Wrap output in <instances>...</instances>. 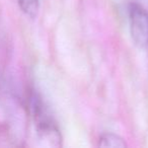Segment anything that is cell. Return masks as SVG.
<instances>
[{
    "label": "cell",
    "instance_id": "cell-4",
    "mask_svg": "<svg viewBox=\"0 0 148 148\" xmlns=\"http://www.w3.org/2000/svg\"><path fill=\"white\" fill-rule=\"evenodd\" d=\"M99 146L101 147H126L125 140L114 133H103L99 139Z\"/></svg>",
    "mask_w": 148,
    "mask_h": 148
},
{
    "label": "cell",
    "instance_id": "cell-1",
    "mask_svg": "<svg viewBox=\"0 0 148 148\" xmlns=\"http://www.w3.org/2000/svg\"><path fill=\"white\" fill-rule=\"evenodd\" d=\"M27 110L33 117L36 139L40 145L45 147L61 146L62 136L57 123L52 117L43 99L36 91H32L29 93Z\"/></svg>",
    "mask_w": 148,
    "mask_h": 148
},
{
    "label": "cell",
    "instance_id": "cell-2",
    "mask_svg": "<svg viewBox=\"0 0 148 148\" xmlns=\"http://www.w3.org/2000/svg\"><path fill=\"white\" fill-rule=\"evenodd\" d=\"M27 116L25 105L16 93L0 86V122L14 141H21L25 136Z\"/></svg>",
    "mask_w": 148,
    "mask_h": 148
},
{
    "label": "cell",
    "instance_id": "cell-3",
    "mask_svg": "<svg viewBox=\"0 0 148 148\" xmlns=\"http://www.w3.org/2000/svg\"><path fill=\"white\" fill-rule=\"evenodd\" d=\"M132 40L139 48L148 47V12L142 5L131 3L128 8Z\"/></svg>",
    "mask_w": 148,
    "mask_h": 148
},
{
    "label": "cell",
    "instance_id": "cell-5",
    "mask_svg": "<svg viewBox=\"0 0 148 148\" xmlns=\"http://www.w3.org/2000/svg\"><path fill=\"white\" fill-rule=\"evenodd\" d=\"M21 11L27 16L35 18L40 9V0H17Z\"/></svg>",
    "mask_w": 148,
    "mask_h": 148
}]
</instances>
